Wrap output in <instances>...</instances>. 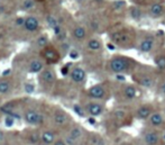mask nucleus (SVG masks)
<instances>
[{
	"instance_id": "nucleus-1",
	"label": "nucleus",
	"mask_w": 165,
	"mask_h": 145,
	"mask_svg": "<svg viewBox=\"0 0 165 145\" xmlns=\"http://www.w3.org/2000/svg\"><path fill=\"white\" fill-rule=\"evenodd\" d=\"M110 70L115 73H122L128 71L130 68V62L128 58L124 56H116L110 61Z\"/></svg>"
},
{
	"instance_id": "nucleus-2",
	"label": "nucleus",
	"mask_w": 165,
	"mask_h": 145,
	"mask_svg": "<svg viewBox=\"0 0 165 145\" xmlns=\"http://www.w3.org/2000/svg\"><path fill=\"white\" fill-rule=\"evenodd\" d=\"M112 41L119 45H127L130 41V35L127 32H117L112 34Z\"/></svg>"
},
{
	"instance_id": "nucleus-3",
	"label": "nucleus",
	"mask_w": 165,
	"mask_h": 145,
	"mask_svg": "<svg viewBox=\"0 0 165 145\" xmlns=\"http://www.w3.org/2000/svg\"><path fill=\"white\" fill-rule=\"evenodd\" d=\"M42 55L50 63H54L58 60V53L54 47H45L42 51Z\"/></svg>"
},
{
	"instance_id": "nucleus-4",
	"label": "nucleus",
	"mask_w": 165,
	"mask_h": 145,
	"mask_svg": "<svg viewBox=\"0 0 165 145\" xmlns=\"http://www.w3.org/2000/svg\"><path fill=\"white\" fill-rule=\"evenodd\" d=\"M159 134L155 131L147 132L144 135V143L146 145H156L159 142Z\"/></svg>"
},
{
	"instance_id": "nucleus-5",
	"label": "nucleus",
	"mask_w": 165,
	"mask_h": 145,
	"mask_svg": "<svg viewBox=\"0 0 165 145\" xmlns=\"http://www.w3.org/2000/svg\"><path fill=\"white\" fill-rule=\"evenodd\" d=\"M25 119L29 124H39L44 120V117L39 114H37L34 110H29L25 114Z\"/></svg>"
},
{
	"instance_id": "nucleus-6",
	"label": "nucleus",
	"mask_w": 165,
	"mask_h": 145,
	"mask_svg": "<svg viewBox=\"0 0 165 145\" xmlns=\"http://www.w3.org/2000/svg\"><path fill=\"white\" fill-rule=\"evenodd\" d=\"M89 96L94 98V99H102L106 96V90H105V88L102 87V86L97 84V86H93L92 88H90Z\"/></svg>"
},
{
	"instance_id": "nucleus-7",
	"label": "nucleus",
	"mask_w": 165,
	"mask_h": 145,
	"mask_svg": "<svg viewBox=\"0 0 165 145\" xmlns=\"http://www.w3.org/2000/svg\"><path fill=\"white\" fill-rule=\"evenodd\" d=\"M86 110L91 116H99L101 113L103 111V107L101 106L100 103L97 102H91L86 106Z\"/></svg>"
},
{
	"instance_id": "nucleus-8",
	"label": "nucleus",
	"mask_w": 165,
	"mask_h": 145,
	"mask_svg": "<svg viewBox=\"0 0 165 145\" xmlns=\"http://www.w3.org/2000/svg\"><path fill=\"white\" fill-rule=\"evenodd\" d=\"M71 78L74 82H82L86 79V72L81 68H75L71 72Z\"/></svg>"
},
{
	"instance_id": "nucleus-9",
	"label": "nucleus",
	"mask_w": 165,
	"mask_h": 145,
	"mask_svg": "<svg viewBox=\"0 0 165 145\" xmlns=\"http://www.w3.org/2000/svg\"><path fill=\"white\" fill-rule=\"evenodd\" d=\"M152 114L153 113H152V108L150 106H142L137 110L136 116L139 119H146V118H150L152 116Z\"/></svg>"
},
{
	"instance_id": "nucleus-10",
	"label": "nucleus",
	"mask_w": 165,
	"mask_h": 145,
	"mask_svg": "<svg viewBox=\"0 0 165 145\" xmlns=\"http://www.w3.org/2000/svg\"><path fill=\"white\" fill-rule=\"evenodd\" d=\"M164 13V9L163 6L161 4H153L150 8V15H151L153 18H158L161 17Z\"/></svg>"
},
{
	"instance_id": "nucleus-11",
	"label": "nucleus",
	"mask_w": 165,
	"mask_h": 145,
	"mask_svg": "<svg viewBox=\"0 0 165 145\" xmlns=\"http://www.w3.org/2000/svg\"><path fill=\"white\" fill-rule=\"evenodd\" d=\"M25 28L28 32H34L38 28V20L35 17H28L27 19H25Z\"/></svg>"
},
{
	"instance_id": "nucleus-12",
	"label": "nucleus",
	"mask_w": 165,
	"mask_h": 145,
	"mask_svg": "<svg viewBox=\"0 0 165 145\" xmlns=\"http://www.w3.org/2000/svg\"><path fill=\"white\" fill-rule=\"evenodd\" d=\"M163 122H164L163 116H162V114H159V113H153L152 116L150 117V124H151L152 126H154V127L161 126V125L163 124Z\"/></svg>"
},
{
	"instance_id": "nucleus-13",
	"label": "nucleus",
	"mask_w": 165,
	"mask_h": 145,
	"mask_svg": "<svg viewBox=\"0 0 165 145\" xmlns=\"http://www.w3.org/2000/svg\"><path fill=\"white\" fill-rule=\"evenodd\" d=\"M153 46H154V42H153V39H152V38H145L143 42L140 43V45H139V50H140L142 52L147 53V52L152 51Z\"/></svg>"
},
{
	"instance_id": "nucleus-14",
	"label": "nucleus",
	"mask_w": 165,
	"mask_h": 145,
	"mask_svg": "<svg viewBox=\"0 0 165 145\" xmlns=\"http://www.w3.org/2000/svg\"><path fill=\"white\" fill-rule=\"evenodd\" d=\"M136 88L134 87V86H127V87H125L124 89V94H125V97L127 98V99H134L135 97H136Z\"/></svg>"
},
{
	"instance_id": "nucleus-15",
	"label": "nucleus",
	"mask_w": 165,
	"mask_h": 145,
	"mask_svg": "<svg viewBox=\"0 0 165 145\" xmlns=\"http://www.w3.org/2000/svg\"><path fill=\"white\" fill-rule=\"evenodd\" d=\"M88 47H89L91 51H99L101 49V43L98 39L92 38V39H90V41L88 42Z\"/></svg>"
},
{
	"instance_id": "nucleus-16",
	"label": "nucleus",
	"mask_w": 165,
	"mask_h": 145,
	"mask_svg": "<svg viewBox=\"0 0 165 145\" xmlns=\"http://www.w3.org/2000/svg\"><path fill=\"white\" fill-rule=\"evenodd\" d=\"M138 82L139 84H142L143 87L150 88L153 86V79L151 77H147V75H143L140 79H138Z\"/></svg>"
},
{
	"instance_id": "nucleus-17",
	"label": "nucleus",
	"mask_w": 165,
	"mask_h": 145,
	"mask_svg": "<svg viewBox=\"0 0 165 145\" xmlns=\"http://www.w3.org/2000/svg\"><path fill=\"white\" fill-rule=\"evenodd\" d=\"M42 78L45 82H47V83H52L54 79H55V75H54V73L52 72L51 70H46V71H44L43 74H42Z\"/></svg>"
},
{
	"instance_id": "nucleus-18",
	"label": "nucleus",
	"mask_w": 165,
	"mask_h": 145,
	"mask_svg": "<svg viewBox=\"0 0 165 145\" xmlns=\"http://www.w3.org/2000/svg\"><path fill=\"white\" fill-rule=\"evenodd\" d=\"M86 32L83 27H77V28L73 30V35H74V37L77 39H83L86 37Z\"/></svg>"
},
{
	"instance_id": "nucleus-19",
	"label": "nucleus",
	"mask_w": 165,
	"mask_h": 145,
	"mask_svg": "<svg viewBox=\"0 0 165 145\" xmlns=\"http://www.w3.org/2000/svg\"><path fill=\"white\" fill-rule=\"evenodd\" d=\"M81 136H82V130H81L80 127H74V128L70 132V137H71L72 139H74L75 142H77Z\"/></svg>"
},
{
	"instance_id": "nucleus-20",
	"label": "nucleus",
	"mask_w": 165,
	"mask_h": 145,
	"mask_svg": "<svg viewBox=\"0 0 165 145\" xmlns=\"http://www.w3.org/2000/svg\"><path fill=\"white\" fill-rule=\"evenodd\" d=\"M90 143L92 145H105V141H103V138L100 137L99 135L92 134V135L90 136Z\"/></svg>"
},
{
	"instance_id": "nucleus-21",
	"label": "nucleus",
	"mask_w": 165,
	"mask_h": 145,
	"mask_svg": "<svg viewBox=\"0 0 165 145\" xmlns=\"http://www.w3.org/2000/svg\"><path fill=\"white\" fill-rule=\"evenodd\" d=\"M42 139L45 144H51L54 141V134L52 132H45L42 135Z\"/></svg>"
},
{
	"instance_id": "nucleus-22",
	"label": "nucleus",
	"mask_w": 165,
	"mask_h": 145,
	"mask_svg": "<svg viewBox=\"0 0 165 145\" xmlns=\"http://www.w3.org/2000/svg\"><path fill=\"white\" fill-rule=\"evenodd\" d=\"M43 68V64L39 62V61H33L30 63V72L36 73V72H39Z\"/></svg>"
},
{
	"instance_id": "nucleus-23",
	"label": "nucleus",
	"mask_w": 165,
	"mask_h": 145,
	"mask_svg": "<svg viewBox=\"0 0 165 145\" xmlns=\"http://www.w3.org/2000/svg\"><path fill=\"white\" fill-rule=\"evenodd\" d=\"M54 120L58 125H63L66 122V116H65L64 114H62V113H56L55 116H54Z\"/></svg>"
},
{
	"instance_id": "nucleus-24",
	"label": "nucleus",
	"mask_w": 165,
	"mask_h": 145,
	"mask_svg": "<svg viewBox=\"0 0 165 145\" xmlns=\"http://www.w3.org/2000/svg\"><path fill=\"white\" fill-rule=\"evenodd\" d=\"M155 63L159 70H165V56L164 55H158L155 58Z\"/></svg>"
},
{
	"instance_id": "nucleus-25",
	"label": "nucleus",
	"mask_w": 165,
	"mask_h": 145,
	"mask_svg": "<svg viewBox=\"0 0 165 145\" xmlns=\"http://www.w3.org/2000/svg\"><path fill=\"white\" fill-rule=\"evenodd\" d=\"M9 83L6 82V81H2V82H0V94H7L8 91H9Z\"/></svg>"
},
{
	"instance_id": "nucleus-26",
	"label": "nucleus",
	"mask_w": 165,
	"mask_h": 145,
	"mask_svg": "<svg viewBox=\"0 0 165 145\" xmlns=\"http://www.w3.org/2000/svg\"><path fill=\"white\" fill-rule=\"evenodd\" d=\"M130 14H131V16H133L135 19H139L140 16H142V13H140V10H139L138 8H133Z\"/></svg>"
},
{
	"instance_id": "nucleus-27",
	"label": "nucleus",
	"mask_w": 165,
	"mask_h": 145,
	"mask_svg": "<svg viewBox=\"0 0 165 145\" xmlns=\"http://www.w3.org/2000/svg\"><path fill=\"white\" fill-rule=\"evenodd\" d=\"M47 23H48V25H50L52 28H55L56 26H58V22H56V20H55V18H54V17H52V16H48V17H47Z\"/></svg>"
},
{
	"instance_id": "nucleus-28",
	"label": "nucleus",
	"mask_w": 165,
	"mask_h": 145,
	"mask_svg": "<svg viewBox=\"0 0 165 145\" xmlns=\"http://www.w3.org/2000/svg\"><path fill=\"white\" fill-rule=\"evenodd\" d=\"M125 116H126V113L124 110H121V109H118V110L115 111V117L117 119H122Z\"/></svg>"
},
{
	"instance_id": "nucleus-29",
	"label": "nucleus",
	"mask_w": 165,
	"mask_h": 145,
	"mask_svg": "<svg viewBox=\"0 0 165 145\" xmlns=\"http://www.w3.org/2000/svg\"><path fill=\"white\" fill-rule=\"evenodd\" d=\"M34 90H35V87H34L33 84H30V83H26V84H25V91H26L27 94H32Z\"/></svg>"
},
{
	"instance_id": "nucleus-30",
	"label": "nucleus",
	"mask_w": 165,
	"mask_h": 145,
	"mask_svg": "<svg viewBox=\"0 0 165 145\" xmlns=\"http://www.w3.org/2000/svg\"><path fill=\"white\" fill-rule=\"evenodd\" d=\"M47 44V38L46 36H41L38 38V45L39 46H45Z\"/></svg>"
},
{
	"instance_id": "nucleus-31",
	"label": "nucleus",
	"mask_w": 165,
	"mask_h": 145,
	"mask_svg": "<svg viewBox=\"0 0 165 145\" xmlns=\"http://www.w3.org/2000/svg\"><path fill=\"white\" fill-rule=\"evenodd\" d=\"M33 7H34V2L32 0H26L24 2V8L25 9H29V8H33Z\"/></svg>"
},
{
	"instance_id": "nucleus-32",
	"label": "nucleus",
	"mask_w": 165,
	"mask_h": 145,
	"mask_svg": "<svg viewBox=\"0 0 165 145\" xmlns=\"http://www.w3.org/2000/svg\"><path fill=\"white\" fill-rule=\"evenodd\" d=\"M74 111H75L78 115H80V116H83V115H84V113L82 111L81 107H80V106H78V105H75V106H74Z\"/></svg>"
},
{
	"instance_id": "nucleus-33",
	"label": "nucleus",
	"mask_w": 165,
	"mask_h": 145,
	"mask_svg": "<svg viewBox=\"0 0 165 145\" xmlns=\"http://www.w3.org/2000/svg\"><path fill=\"white\" fill-rule=\"evenodd\" d=\"M70 58H72L73 60H75V58H79V53L77 51H71L70 52Z\"/></svg>"
},
{
	"instance_id": "nucleus-34",
	"label": "nucleus",
	"mask_w": 165,
	"mask_h": 145,
	"mask_svg": "<svg viewBox=\"0 0 165 145\" xmlns=\"http://www.w3.org/2000/svg\"><path fill=\"white\" fill-rule=\"evenodd\" d=\"M5 124L7 125L8 127H10V126H13V124H14V120L10 118V117H7L6 118V120H5Z\"/></svg>"
},
{
	"instance_id": "nucleus-35",
	"label": "nucleus",
	"mask_w": 165,
	"mask_h": 145,
	"mask_svg": "<svg viewBox=\"0 0 165 145\" xmlns=\"http://www.w3.org/2000/svg\"><path fill=\"white\" fill-rule=\"evenodd\" d=\"M66 144L74 145V144H75V141H74V139H72V138L70 137V136H69V137L66 138Z\"/></svg>"
},
{
	"instance_id": "nucleus-36",
	"label": "nucleus",
	"mask_w": 165,
	"mask_h": 145,
	"mask_svg": "<svg viewBox=\"0 0 165 145\" xmlns=\"http://www.w3.org/2000/svg\"><path fill=\"white\" fill-rule=\"evenodd\" d=\"M25 24V19L24 18H17L16 19V25H22Z\"/></svg>"
},
{
	"instance_id": "nucleus-37",
	"label": "nucleus",
	"mask_w": 165,
	"mask_h": 145,
	"mask_svg": "<svg viewBox=\"0 0 165 145\" xmlns=\"http://www.w3.org/2000/svg\"><path fill=\"white\" fill-rule=\"evenodd\" d=\"M54 33H55V35H61V33H62L61 27H60V26H56V27L54 28Z\"/></svg>"
},
{
	"instance_id": "nucleus-38",
	"label": "nucleus",
	"mask_w": 165,
	"mask_h": 145,
	"mask_svg": "<svg viewBox=\"0 0 165 145\" xmlns=\"http://www.w3.org/2000/svg\"><path fill=\"white\" fill-rule=\"evenodd\" d=\"M122 6H125V1H119V2H115L116 8H121Z\"/></svg>"
},
{
	"instance_id": "nucleus-39",
	"label": "nucleus",
	"mask_w": 165,
	"mask_h": 145,
	"mask_svg": "<svg viewBox=\"0 0 165 145\" xmlns=\"http://www.w3.org/2000/svg\"><path fill=\"white\" fill-rule=\"evenodd\" d=\"M159 91L162 94H165V82H163L161 86H159Z\"/></svg>"
},
{
	"instance_id": "nucleus-40",
	"label": "nucleus",
	"mask_w": 165,
	"mask_h": 145,
	"mask_svg": "<svg viewBox=\"0 0 165 145\" xmlns=\"http://www.w3.org/2000/svg\"><path fill=\"white\" fill-rule=\"evenodd\" d=\"M54 145H66V143H65L64 141H61V139H60V141H56Z\"/></svg>"
},
{
	"instance_id": "nucleus-41",
	"label": "nucleus",
	"mask_w": 165,
	"mask_h": 145,
	"mask_svg": "<svg viewBox=\"0 0 165 145\" xmlns=\"http://www.w3.org/2000/svg\"><path fill=\"white\" fill-rule=\"evenodd\" d=\"M30 139H32V142H37V139H38V136H37V134H34L32 137H30Z\"/></svg>"
},
{
	"instance_id": "nucleus-42",
	"label": "nucleus",
	"mask_w": 165,
	"mask_h": 145,
	"mask_svg": "<svg viewBox=\"0 0 165 145\" xmlns=\"http://www.w3.org/2000/svg\"><path fill=\"white\" fill-rule=\"evenodd\" d=\"M67 66H69V64L65 66V68H63V69H62V73H63L64 75L66 74V73H67Z\"/></svg>"
},
{
	"instance_id": "nucleus-43",
	"label": "nucleus",
	"mask_w": 165,
	"mask_h": 145,
	"mask_svg": "<svg viewBox=\"0 0 165 145\" xmlns=\"http://www.w3.org/2000/svg\"><path fill=\"white\" fill-rule=\"evenodd\" d=\"M9 73H10V70H6V71H4L2 75H7V74H9Z\"/></svg>"
},
{
	"instance_id": "nucleus-44",
	"label": "nucleus",
	"mask_w": 165,
	"mask_h": 145,
	"mask_svg": "<svg viewBox=\"0 0 165 145\" xmlns=\"http://www.w3.org/2000/svg\"><path fill=\"white\" fill-rule=\"evenodd\" d=\"M162 139H163V142L165 143V131H164V133L162 134Z\"/></svg>"
},
{
	"instance_id": "nucleus-45",
	"label": "nucleus",
	"mask_w": 165,
	"mask_h": 145,
	"mask_svg": "<svg viewBox=\"0 0 165 145\" xmlns=\"http://www.w3.org/2000/svg\"><path fill=\"white\" fill-rule=\"evenodd\" d=\"M108 47H109L110 50H115V49H114V46H112V45H110V44H108Z\"/></svg>"
},
{
	"instance_id": "nucleus-46",
	"label": "nucleus",
	"mask_w": 165,
	"mask_h": 145,
	"mask_svg": "<svg viewBox=\"0 0 165 145\" xmlns=\"http://www.w3.org/2000/svg\"><path fill=\"white\" fill-rule=\"evenodd\" d=\"M164 145H165V143H164Z\"/></svg>"
}]
</instances>
